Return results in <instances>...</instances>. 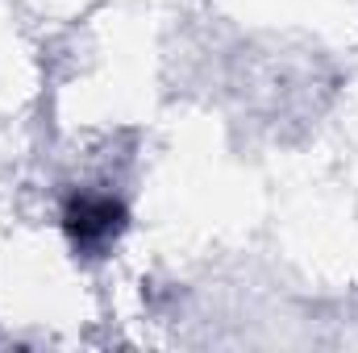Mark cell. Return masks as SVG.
Wrapping results in <instances>:
<instances>
[{
  "label": "cell",
  "instance_id": "6da1fadb",
  "mask_svg": "<svg viewBox=\"0 0 358 353\" xmlns=\"http://www.w3.org/2000/svg\"><path fill=\"white\" fill-rule=\"evenodd\" d=\"M125 225H129V212L108 191H76L63 204V233H67L76 254L100 258L108 246H117Z\"/></svg>",
  "mask_w": 358,
  "mask_h": 353
}]
</instances>
